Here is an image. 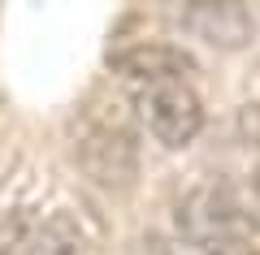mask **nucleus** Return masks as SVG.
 <instances>
[{"mask_svg":"<svg viewBox=\"0 0 260 255\" xmlns=\"http://www.w3.org/2000/svg\"><path fill=\"white\" fill-rule=\"evenodd\" d=\"M251 191H256V199H260V164H256V173H251Z\"/></svg>","mask_w":260,"mask_h":255,"instance_id":"obj_8","label":"nucleus"},{"mask_svg":"<svg viewBox=\"0 0 260 255\" xmlns=\"http://www.w3.org/2000/svg\"><path fill=\"white\" fill-rule=\"evenodd\" d=\"M239 138L247 147H260V104H243L239 108Z\"/></svg>","mask_w":260,"mask_h":255,"instance_id":"obj_7","label":"nucleus"},{"mask_svg":"<svg viewBox=\"0 0 260 255\" xmlns=\"http://www.w3.org/2000/svg\"><path fill=\"white\" fill-rule=\"evenodd\" d=\"M109 69L117 78H130V82H174V78H191L200 74L195 56L186 48H174V44H130V48H117L109 52Z\"/></svg>","mask_w":260,"mask_h":255,"instance_id":"obj_5","label":"nucleus"},{"mask_svg":"<svg viewBox=\"0 0 260 255\" xmlns=\"http://www.w3.org/2000/svg\"><path fill=\"white\" fill-rule=\"evenodd\" d=\"M139 117L160 147L178 152V147H191L200 138V130H204V104L186 87V78L148 82L143 95H139Z\"/></svg>","mask_w":260,"mask_h":255,"instance_id":"obj_2","label":"nucleus"},{"mask_svg":"<svg viewBox=\"0 0 260 255\" xmlns=\"http://www.w3.org/2000/svg\"><path fill=\"white\" fill-rule=\"evenodd\" d=\"M74 164L100 191H130L139 177V147L135 134L117 121H87L74 138Z\"/></svg>","mask_w":260,"mask_h":255,"instance_id":"obj_1","label":"nucleus"},{"mask_svg":"<svg viewBox=\"0 0 260 255\" xmlns=\"http://www.w3.org/2000/svg\"><path fill=\"white\" fill-rule=\"evenodd\" d=\"M178 234L186 242H200V238H225V234H243L247 225V212H243V199L234 195L230 182H204L186 191L178 199Z\"/></svg>","mask_w":260,"mask_h":255,"instance_id":"obj_3","label":"nucleus"},{"mask_svg":"<svg viewBox=\"0 0 260 255\" xmlns=\"http://www.w3.org/2000/svg\"><path fill=\"white\" fill-rule=\"evenodd\" d=\"M178 18H182V26L191 30L195 39H204L217 52H239V48H247L251 35H256L251 9L243 0H186Z\"/></svg>","mask_w":260,"mask_h":255,"instance_id":"obj_4","label":"nucleus"},{"mask_svg":"<svg viewBox=\"0 0 260 255\" xmlns=\"http://www.w3.org/2000/svg\"><path fill=\"white\" fill-rule=\"evenodd\" d=\"M0 173H5V160H0ZM0 182H5V177H0Z\"/></svg>","mask_w":260,"mask_h":255,"instance_id":"obj_9","label":"nucleus"},{"mask_svg":"<svg viewBox=\"0 0 260 255\" xmlns=\"http://www.w3.org/2000/svg\"><path fill=\"white\" fill-rule=\"evenodd\" d=\"M83 251V229L74 225V216L52 212L48 221H35L22 242L18 255H78Z\"/></svg>","mask_w":260,"mask_h":255,"instance_id":"obj_6","label":"nucleus"}]
</instances>
